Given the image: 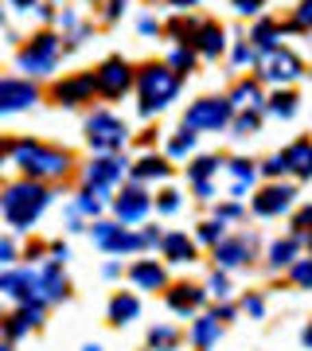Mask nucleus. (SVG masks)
<instances>
[{
    "mask_svg": "<svg viewBox=\"0 0 312 351\" xmlns=\"http://www.w3.org/2000/svg\"><path fill=\"white\" fill-rule=\"evenodd\" d=\"M137 94H141V113L149 117V113L164 110L168 101L180 94V75H176L172 66H141L137 71Z\"/></svg>",
    "mask_w": 312,
    "mask_h": 351,
    "instance_id": "f257e3e1",
    "label": "nucleus"
},
{
    "mask_svg": "<svg viewBox=\"0 0 312 351\" xmlns=\"http://www.w3.org/2000/svg\"><path fill=\"white\" fill-rule=\"evenodd\" d=\"M47 207V191L39 188L36 180H24V184H12V188L0 195V211L12 226L27 230V226L39 219V211Z\"/></svg>",
    "mask_w": 312,
    "mask_h": 351,
    "instance_id": "f03ea898",
    "label": "nucleus"
},
{
    "mask_svg": "<svg viewBox=\"0 0 312 351\" xmlns=\"http://www.w3.org/2000/svg\"><path fill=\"white\" fill-rule=\"evenodd\" d=\"M16 164L32 180H51V176H62L71 168V156L59 149H51V145H39V141H20L16 145Z\"/></svg>",
    "mask_w": 312,
    "mask_h": 351,
    "instance_id": "7ed1b4c3",
    "label": "nucleus"
},
{
    "mask_svg": "<svg viewBox=\"0 0 312 351\" xmlns=\"http://www.w3.org/2000/svg\"><path fill=\"white\" fill-rule=\"evenodd\" d=\"M55 63H59V36H55V32H39V36H32L24 47H20V55H16V66H20L24 75H32V78L51 75Z\"/></svg>",
    "mask_w": 312,
    "mask_h": 351,
    "instance_id": "20e7f679",
    "label": "nucleus"
},
{
    "mask_svg": "<svg viewBox=\"0 0 312 351\" xmlns=\"http://www.w3.org/2000/svg\"><path fill=\"white\" fill-rule=\"evenodd\" d=\"M125 137H129V129H125V121L117 117V113H106L98 110L94 117L86 121V141L94 145L98 152H113V149H121Z\"/></svg>",
    "mask_w": 312,
    "mask_h": 351,
    "instance_id": "39448f33",
    "label": "nucleus"
},
{
    "mask_svg": "<svg viewBox=\"0 0 312 351\" xmlns=\"http://www.w3.org/2000/svg\"><path fill=\"white\" fill-rule=\"evenodd\" d=\"M235 117V106L226 98H200L184 113V129H223Z\"/></svg>",
    "mask_w": 312,
    "mask_h": 351,
    "instance_id": "423d86ee",
    "label": "nucleus"
},
{
    "mask_svg": "<svg viewBox=\"0 0 312 351\" xmlns=\"http://www.w3.org/2000/svg\"><path fill=\"white\" fill-rule=\"evenodd\" d=\"M129 86H133V66L125 63V59H106L94 71V90H98L101 98H121Z\"/></svg>",
    "mask_w": 312,
    "mask_h": 351,
    "instance_id": "0eeeda50",
    "label": "nucleus"
},
{
    "mask_svg": "<svg viewBox=\"0 0 312 351\" xmlns=\"http://www.w3.org/2000/svg\"><path fill=\"white\" fill-rule=\"evenodd\" d=\"M36 101H39L36 82H24V78H0V113L32 110Z\"/></svg>",
    "mask_w": 312,
    "mask_h": 351,
    "instance_id": "6e6552de",
    "label": "nucleus"
},
{
    "mask_svg": "<svg viewBox=\"0 0 312 351\" xmlns=\"http://www.w3.org/2000/svg\"><path fill=\"white\" fill-rule=\"evenodd\" d=\"M125 172V160H117V156H106V160H94L86 168V184H90V195L98 199V195H106V188L110 184H117Z\"/></svg>",
    "mask_w": 312,
    "mask_h": 351,
    "instance_id": "1a4fd4ad",
    "label": "nucleus"
},
{
    "mask_svg": "<svg viewBox=\"0 0 312 351\" xmlns=\"http://www.w3.org/2000/svg\"><path fill=\"white\" fill-rule=\"evenodd\" d=\"M98 94L94 90V75H75V78H62L55 86V101L59 106H78V101H90Z\"/></svg>",
    "mask_w": 312,
    "mask_h": 351,
    "instance_id": "9d476101",
    "label": "nucleus"
},
{
    "mask_svg": "<svg viewBox=\"0 0 312 351\" xmlns=\"http://www.w3.org/2000/svg\"><path fill=\"white\" fill-rule=\"evenodd\" d=\"M262 78L265 82H293V78H300V59L289 51H269Z\"/></svg>",
    "mask_w": 312,
    "mask_h": 351,
    "instance_id": "9b49d317",
    "label": "nucleus"
},
{
    "mask_svg": "<svg viewBox=\"0 0 312 351\" xmlns=\"http://www.w3.org/2000/svg\"><path fill=\"white\" fill-rule=\"evenodd\" d=\"M191 43H195L207 59H219V55H223V47H226V32L219 24H200V32H195V39H191Z\"/></svg>",
    "mask_w": 312,
    "mask_h": 351,
    "instance_id": "f8f14e48",
    "label": "nucleus"
},
{
    "mask_svg": "<svg viewBox=\"0 0 312 351\" xmlns=\"http://www.w3.org/2000/svg\"><path fill=\"white\" fill-rule=\"evenodd\" d=\"M289 203H293V188H265L258 199H254V211L258 215H277L285 211Z\"/></svg>",
    "mask_w": 312,
    "mask_h": 351,
    "instance_id": "ddd939ff",
    "label": "nucleus"
},
{
    "mask_svg": "<svg viewBox=\"0 0 312 351\" xmlns=\"http://www.w3.org/2000/svg\"><path fill=\"white\" fill-rule=\"evenodd\" d=\"M281 156H285V168H293L297 176H312V141H293Z\"/></svg>",
    "mask_w": 312,
    "mask_h": 351,
    "instance_id": "4468645a",
    "label": "nucleus"
},
{
    "mask_svg": "<svg viewBox=\"0 0 312 351\" xmlns=\"http://www.w3.org/2000/svg\"><path fill=\"white\" fill-rule=\"evenodd\" d=\"M145 211H149V195H145L141 188H129L121 199H117V215H121L125 223H137Z\"/></svg>",
    "mask_w": 312,
    "mask_h": 351,
    "instance_id": "2eb2a0df",
    "label": "nucleus"
},
{
    "mask_svg": "<svg viewBox=\"0 0 312 351\" xmlns=\"http://www.w3.org/2000/svg\"><path fill=\"white\" fill-rule=\"evenodd\" d=\"M200 301H203V289H191V285H176L168 293V304L176 313H191V308H200Z\"/></svg>",
    "mask_w": 312,
    "mask_h": 351,
    "instance_id": "dca6fc26",
    "label": "nucleus"
},
{
    "mask_svg": "<svg viewBox=\"0 0 312 351\" xmlns=\"http://www.w3.org/2000/svg\"><path fill=\"white\" fill-rule=\"evenodd\" d=\"M230 106H235V110H254V106H258V101H262V90H258V82H238L235 90H230Z\"/></svg>",
    "mask_w": 312,
    "mask_h": 351,
    "instance_id": "f3484780",
    "label": "nucleus"
},
{
    "mask_svg": "<svg viewBox=\"0 0 312 351\" xmlns=\"http://www.w3.org/2000/svg\"><path fill=\"white\" fill-rule=\"evenodd\" d=\"M254 51H277V39H281V24L274 20H262V24L254 27Z\"/></svg>",
    "mask_w": 312,
    "mask_h": 351,
    "instance_id": "a211bd4d",
    "label": "nucleus"
},
{
    "mask_svg": "<svg viewBox=\"0 0 312 351\" xmlns=\"http://www.w3.org/2000/svg\"><path fill=\"white\" fill-rule=\"evenodd\" d=\"M133 281H137L141 289H160L164 285V269L156 262H141V265H133Z\"/></svg>",
    "mask_w": 312,
    "mask_h": 351,
    "instance_id": "6ab92c4d",
    "label": "nucleus"
},
{
    "mask_svg": "<svg viewBox=\"0 0 312 351\" xmlns=\"http://www.w3.org/2000/svg\"><path fill=\"white\" fill-rule=\"evenodd\" d=\"M39 293H43V301H59L62 293H67V281H62V274L51 265L47 274H39Z\"/></svg>",
    "mask_w": 312,
    "mask_h": 351,
    "instance_id": "aec40b11",
    "label": "nucleus"
},
{
    "mask_svg": "<svg viewBox=\"0 0 312 351\" xmlns=\"http://www.w3.org/2000/svg\"><path fill=\"white\" fill-rule=\"evenodd\" d=\"M246 254H250V239L223 242V246H219V262H223V265H238V262H246Z\"/></svg>",
    "mask_w": 312,
    "mask_h": 351,
    "instance_id": "412c9836",
    "label": "nucleus"
},
{
    "mask_svg": "<svg viewBox=\"0 0 312 351\" xmlns=\"http://www.w3.org/2000/svg\"><path fill=\"white\" fill-rule=\"evenodd\" d=\"M164 254H168L172 262H187V258L195 254V246L187 242V234H168V239H164Z\"/></svg>",
    "mask_w": 312,
    "mask_h": 351,
    "instance_id": "4be33fe9",
    "label": "nucleus"
},
{
    "mask_svg": "<svg viewBox=\"0 0 312 351\" xmlns=\"http://www.w3.org/2000/svg\"><path fill=\"white\" fill-rule=\"evenodd\" d=\"M110 316H113V324H125V320H133L137 316V297H113V304H110Z\"/></svg>",
    "mask_w": 312,
    "mask_h": 351,
    "instance_id": "5701e85b",
    "label": "nucleus"
},
{
    "mask_svg": "<svg viewBox=\"0 0 312 351\" xmlns=\"http://www.w3.org/2000/svg\"><path fill=\"white\" fill-rule=\"evenodd\" d=\"M133 176H137V180H164V176H168V164L156 160V156H145V160L133 168Z\"/></svg>",
    "mask_w": 312,
    "mask_h": 351,
    "instance_id": "b1692460",
    "label": "nucleus"
},
{
    "mask_svg": "<svg viewBox=\"0 0 312 351\" xmlns=\"http://www.w3.org/2000/svg\"><path fill=\"white\" fill-rule=\"evenodd\" d=\"M269 113H277V117H293V113H297V94L277 90L274 98H269Z\"/></svg>",
    "mask_w": 312,
    "mask_h": 351,
    "instance_id": "393cba45",
    "label": "nucleus"
},
{
    "mask_svg": "<svg viewBox=\"0 0 312 351\" xmlns=\"http://www.w3.org/2000/svg\"><path fill=\"white\" fill-rule=\"evenodd\" d=\"M191 336H195V343H200V348H211L215 339H219V320H215V316H203Z\"/></svg>",
    "mask_w": 312,
    "mask_h": 351,
    "instance_id": "a878e982",
    "label": "nucleus"
},
{
    "mask_svg": "<svg viewBox=\"0 0 312 351\" xmlns=\"http://www.w3.org/2000/svg\"><path fill=\"white\" fill-rule=\"evenodd\" d=\"M168 32H172L176 39H180V43H191V39H195V32H200V24H195V20H184V16H176L172 24H168Z\"/></svg>",
    "mask_w": 312,
    "mask_h": 351,
    "instance_id": "bb28decb",
    "label": "nucleus"
},
{
    "mask_svg": "<svg viewBox=\"0 0 312 351\" xmlns=\"http://www.w3.org/2000/svg\"><path fill=\"white\" fill-rule=\"evenodd\" d=\"M191 66H195V51H191V47H184V43H180V47L172 51V71H176V75H187Z\"/></svg>",
    "mask_w": 312,
    "mask_h": 351,
    "instance_id": "cd10ccee",
    "label": "nucleus"
},
{
    "mask_svg": "<svg viewBox=\"0 0 312 351\" xmlns=\"http://www.w3.org/2000/svg\"><path fill=\"white\" fill-rule=\"evenodd\" d=\"M211 172H219V160H215V156H203V160H195V168H191V180H195V184H203Z\"/></svg>",
    "mask_w": 312,
    "mask_h": 351,
    "instance_id": "c85d7f7f",
    "label": "nucleus"
},
{
    "mask_svg": "<svg viewBox=\"0 0 312 351\" xmlns=\"http://www.w3.org/2000/svg\"><path fill=\"white\" fill-rule=\"evenodd\" d=\"M258 129V113H242V117H235V137H250Z\"/></svg>",
    "mask_w": 312,
    "mask_h": 351,
    "instance_id": "c756f323",
    "label": "nucleus"
},
{
    "mask_svg": "<svg viewBox=\"0 0 312 351\" xmlns=\"http://www.w3.org/2000/svg\"><path fill=\"white\" fill-rule=\"evenodd\" d=\"M149 343H152V348H172V343H176V332H172V328H152Z\"/></svg>",
    "mask_w": 312,
    "mask_h": 351,
    "instance_id": "7c9ffc66",
    "label": "nucleus"
},
{
    "mask_svg": "<svg viewBox=\"0 0 312 351\" xmlns=\"http://www.w3.org/2000/svg\"><path fill=\"white\" fill-rule=\"evenodd\" d=\"M191 145H195V133H180V137L168 145V152H172V156H184V152H191Z\"/></svg>",
    "mask_w": 312,
    "mask_h": 351,
    "instance_id": "2f4dec72",
    "label": "nucleus"
},
{
    "mask_svg": "<svg viewBox=\"0 0 312 351\" xmlns=\"http://www.w3.org/2000/svg\"><path fill=\"white\" fill-rule=\"evenodd\" d=\"M293 254H297V242H277L274 246V262L285 265V262H293Z\"/></svg>",
    "mask_w": 312,
    "mask_h": 351,
    "instance_id": "473e14b6",
    "label": "nucleus"
},
{
    "mask_svg": "<svg viewBox=\"0 0 312 351\" xmlns=\"http://www.w3.org/2000/svg\"><path fill=\"white\" fill-rule=\"evenodd\" d=\"M293 27H312V0H300L297 4V24Z\"/></svg>",
    "mask_w": 312,
    "mask_h": 351,
    "instance_id": "72a5a7b5",
    "label": "nucleus"
},
{
    "mask_svg": "<svg viewBox=\"0 0 312 351\" xmlns=\"http://www.w3.org/2000/svg\"><path fill=\"white\" fill-rule=\"evenodd\" d=\"M230 4H235V12H242V16L262 12V0H230Z\"/></svg>",
    "mask_w": 312,
    "mask_h": 351,
    "instance_id": "f704fd0d",
    "label": "nucleus"
},
{
    "mask_svg": "<svg viewBox=\"0 0 312 351\" xmlns=\"http://www.w3.org/2000/svg\"><path fill=\"white\" fill-rule=\"evenodd\" d=\"M200 234H203V242H219L223 239V223H203Z\"/></svg>",
    "mask_w": 312,
    "mask_h": 351,
    "instance_id": "c9c22d12",
    "label": "nucleus"
},
{
    "mask_svg": "<svg viewBox=\"0 0 312 351\" xmlns=\"http://www.w3.org/2000/svg\"><path fill=\"white\" fill-rule=\"evenodd\" d=\"M254 55H258V51L250 47V43H238V51H235V63L242 66V63H254Z\"/></svg>",
    "mask_w": 312,
    "mask_h": 351,
    "instance_id": "e433bc0d",
    "label": "nucleus"
},
{
    "mask_svg": "<svg viewBox=\"0 0 312 351\" xmlns=\"http://www.w3.org/2000/svg\"><path fill=\"white\" fill-rule=\"evenodd\" d=\"M293 277H297V285H312V262L297 265V269H293Z\"/></svg>",
    "mask_w": 312,
    "mask_h": 351,
    "instance_id": "4c0bfd02",
    "label": "nucleus"
},
{
    "mask_svg": "<svg viewBox=\"0 0 312 351\" xmlns=\"http://www.w3.org/2000/svg\"><path fill=\"white\" fill-rule=\"evenodd\" d=\"M265 172H269V176L285 172V156H274V160H265Z\"/></svg>",
    "mask_w": 312,
    "mask_h": 351,
    "instance_id": "58836bf2",
    "label": "nucleus"
},
{
    "mask_svg": "<svg viewBox=\"0 0 312 351\" xmlns=\"http://www.w3.org/2000/svg\"><path fill=\"white\" fill-rule=\"evenodd\" d=\"M180 207V199H176V191H164V199H160V211H176Z\"/></svg>",
    "mask_w": 312,
    "mask_h": 351,
    "instance_id": "ea45409f",
    "label": "nucleus"
},
{
    "mask_svg": "<svg viewBox=\"0 0 312 351\" xmlns=\"http://www.w3.org/2000/svg\"><path fill=\"white\" fill-rule=\"evenodd\" d=\"M8 4H12L16 12H32L36 8V0H8Z\"/></svg>",
    "mask_w": 312,
    "mask_h": 351,
    "instance_id": "a19ab883",
    "label": "nucleus"
},
{
    "mask_svg": "<svg viewBox=\"0 0 312 351\" xmlns=\"http://www.w3.org/2000/svg\"><path fill=\"white\" fill-rule=\"evenodd\" d=\"M246 313L262 316V301H258V297H246Z\"/></svg>",
    "mask_w": 312,
    "mask_h": 351,
    "instance_id": "79ce46f5",
    "label": "nucleus"
},
{
    "mask_svg": "<svg viewBox=\"0 0 312 351\" xmlns=\"http://www.w3.org/2000/svg\"><path fill=\"white\" fill-rule=\"evenodd\" d=\"M117 16H121V0H113L110 8H106V20H117Z\"/></svg>",
    "mask_w": 312,
    "mask_h": 351,
    "instance_id": "37998d69",
    "label": "nucleus"
},
{
    "mask_svg": "<svg viewBox=\"0 0 312 351\" xmlns=\"http://www.w3.org/2000/svg\"><path fill=\"white\" fill-rule=\"evenodd\" d=\"M141 32H145V36H152V32H160V24H156V20H141Z\"/></svg>",
    "mask_w": 312,
    "mask_h": 351,
    "instance_id": "c03bdc74",
    "label": "nucleus"
},
{
    "mask_svg": "<svg viewBox=\"0 0 312 351\" xmlns=\"http://www.w3.org/2000/svg\"><path fill=\"white\" fill-rule=\"evenodd\" d=\"M0 262H12V246L8 242H0Z\"/></svg>",
    "mask_w": 312,
    "mask_h": 351,
    "instance_id": "a18cd8bd",
    "label": "nucleus"
},
{
    "mask_svg": "<svg viewBox=\"0 0 312 351\" xmlns=\"http://www.w3.org/2000/svg\"><path fill=\"white\" fill-rule=\"evenodd\" d=\"M297 226H312V207H309V211H304V215L297 219Z\"/></svg>",
    "mask_w": 312,
    "mask_h": 351,
    "instance_id": "49530a36",
    "label": "nucleus"
},
{
    "mask_svg": "<svg viewBox=\"0 0 312 351\" xmlns=\"http://www.w3.org/2000/svg\"><path fill=\"white\" fill-rule=\"evenodd\" d=\"M191 4H200V0H172V8H191Z\"/></svg>",
    "mask_w": 312,
    "mask_h": 351,
    "instance_id": "de8ad7c7",
    "label": "nucleus"
},
{
    "mask_svg": "<svg viewBox=\"0 0 312 351\" xmlns=\"http://www.w3.org/2000/svg\"><path fill=\"white\" fill-rule=\"evenodd\" d=\"M304 343H309V348H312V328H309V332H304Z\"/></svg>",
    "mask_w": 312,
    "mask_h": 351,
    "instance_id": "09e8293b",
    "label": "nucleus"
},
{
    "mask_svg": "<svg viewBox=\"0 0 312 351\" xmlns=\"http://www.w3.org/2000/svg\"><path fill=\"white\" fill-rule=\"evenodd\" d=\"M0 20H4V12H0Z\"/></svg>",
    "mask_w": 312,
    "mask_h": 351,
    "instance_id": "8fccbe9b",
    "label": "nucleus"
},
{
    "mask_svg": "<svg viewBox=\"0 0 312 351\" xmlns=\"http://www.w3.org/2000/svg\"><path fill=\"white\" fill-rule=\"evenodd\" d=\"M0 351H8V348H0Z\"/></svg>",
    "mask_w": 312,
    "mask_h": 351,
    "instance_id": "3c124183",
    "label": "nucleus"
}]
</instances>
